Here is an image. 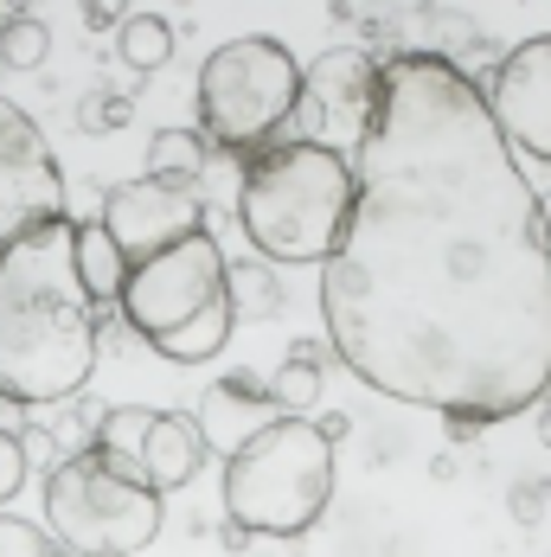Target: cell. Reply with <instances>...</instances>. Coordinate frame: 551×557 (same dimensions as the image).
Wrapping results in <instances>:
<instances>
[{
	"mask_svg": "<svg viewBox=\"0 0 551 557\" xmlns=\"http://www.w3.org/2000/svg\"><path fill=\"white\" fill-rule=\"evenodd\" d=\"M539 219H546V244H551V193H539Z\"/></svg>",
	"mask_w": 551,
	"mask_h": 557,
	"instance_id": "obj_25",
	"label": "cell"
},
{
	"mask_svg": "<svg viewBox=\"0 0 551 557\" xmlns=\"http://www.w3.org/2000/svg\"><path fill=\"white\" fill-rule=\"evenodd\" d=\"M20 487H26V443L13 430H0V506L13 500Z\"/></svg>",
	"mask_w": 551,
	"mask_h": 557,
	"instance_id": "obj_23",
	"label": "cell"
},
{
	"mask_svg": "<svg viewBox=\"0 0 551 557\" xmlns=\"http://www.w3.org/2000/svg\"><path fill=\"white\" fill-rule=\"evenodd\" d=\"M488 115H494L500 141L513 154L551 161V33H539V39H526V46H513L500 58Z\"/></svg>",
	"mask_w": 551,
	"mask_h": 557,
	"instance_id": "obj_10",
	"label": "cell"
},
{
	"mask_svg": "<svg viewBox=\"0 0 551 557\" xmlns=\"http://www.w3.org/2000/svg\"><path fill=\"white\" fill-rule=\"evenodd\" d=\"M77 276H84V295H90V308L103 314V308H122V282H128V263H122V250H115V237L103 224H77Z\"/></svg>",
	"mask_w": 551,
	"mask_h": 557,
	"instance_id": "obj_14",
	"label": "cell"
},
{
	"mask_svg": "<svg viewBox=\"0 0 551 557\" xmlns=\"http://www.w3.org/2000/svg\"><path fill=\"white\" fill-rule=\"evenodd\" d=\"M231 327H237V314H231V301H219V308H206L199 321H186V327H173V334L148 339V346H155L161 359H173V366H206V359L224 352Z\"/></svg>",
	"mask_w": 551,
	"mask_h": 557,
	"instance_id": "obj_16",
	"label": "cell"
},
{
	"mask_svg": "<svg viewBox=\"0 0 551 557\" xmlns=\"http://www.w3.org/2000/svg\"><path fill=\"white\" fill-rule=\"evenodd\" d=\"M97 372V308L77 276V219L39 224L0 257V397L64 404Z\"/></svg>",
	"mask_w": 551,
	"mask_h": 557,
	"instance_id": "obj_2",
	"label": "cell"
},
{
	"mask_svg": "<svg viewBox=\"0 0 551 557\" xmlns=\"http://www.w3.org/2000/svg\"><path fill=\"white\" fill-rule=\"evenodd\" d=\"M46 58H52V26L39 13H13L0 26V64L7 71H39Z\"/></svg>",
	"mask_w": 551,
	"mask_h": 557,
	"instance_id": "obj_20",
	"label": "cell"
},
{
	"mask_svg": "<svg viewBox=\"0 0 551 557\" xmlns=\"http://www.w3.org/2000/svg\"><path fill=\"white\" fill-rule=\"evenodd\" d=\"M206 135L199 128H161L155 141H148V180H161V186H186L193 173L206 168Z\"/></svg>",
	"mask_w": 551,
	"mask_h": 557,
	"instance_id": "obj_17",
	"label": "cell"
},
{
	"mask_svg": "<svg viewBox=\"0 0 551 557\" xmlns=\"http://www.w3.org/2000/svg\"><path fill=\"white\" fill-rule=\"evenodd\" d=\"M115 52H122L128 71H161L167 58H173V26H167L161 13H128L122 33H115Z\"/></svg>",
	"mask_w": 551,
	"mask_h": 557,
	"instance_id": "obj_18",
	"label": "cell"
},
{
	"mask_svg": "<svg viewBox=\"0 0 551 557\" xmlns=\"http://www.w3.org/2000/svg\"><path fill=\"white\" fill-rule=\"evenodd\" d=\"M167 500L110 448L64 455L46 481V525L77 557H135L161 539Z\"/></svg>",
	"mask_w": 551,
	"mask_h": 557,
	"instance_id": "obj_5",
	"label": "cell"
},
{
	"mask_svg": "<svg viewBox=\"0 0 551 557\" xmlns=\"http://www.w3.org/2000/svg\"><path fill=\"white\" fill-rule=\"evenodd\" d=\"M128 97H115V90H90V97H84V103H77V128H84V135H110V128H122V122H128Z\"/></svg>",
	"mask_w": 551,
	"mask_h": 557,
	"instance_id": "obj_22",
	"label": "cell"
},
{
	"mask_svg": "<svg viewBox=\"0 0 551 557\" xmlns=\"http://www.w3.org/2000/svg\"><path fill=\"white\" fill-rule=\"evenodd\" d=\"M359 199L353 154L333 141H270L264 154L244 161L237 180V224L250 250L276 270H308L328 263L346 237Z\"/></svg>",
	"mask_w": 551,
	"mask_h": 557,
	"instance_id": "obj_3",
	"label": "cell"
},
{
	"mask_svg": "<svg viewBox=\"0 0 551 557\" xmlns=\"http://www.w3.org/2000/svg\"><path fill=\"white\" fill-rule=\"evenodd\" d=\"M58 219H64V173H58L39 122L13 97H0V257Z\"/></svg>",
	"mask_w": 551,
	"mask_h": 557,
	"instance_id": "obj_8",
	"label": "cell"
},
{
	"mask_svg": "<svg viewBox=\"0 0 551 557\" xmlns=\"http://www.w3.org/2000/svg\"><path fill=\"white\" fill-rule=\"evenodd\" d=\"M97 224L115 237V250H122V263L135 270V263H148V257H161L173 250L180 237H193V231H206V206L193 199V186H161V180H122L103 193V212Z\"/></svg>",
	"mask_w": 551,
	"mask_h": 557,
	"instance_id": "obj_9",
	"label": "cell"
},
{
	"mask_svg": "<svg viewBox=\"0 0 551 557\" xmlns=\"http://www.w3.org/2000/svg\"><path fill=\"white\" fill-rule=\"evenodd\" d=\"M264 385H270V397H276V417H308V410L321 404V366L289 352Z\"/></svg>",
	"mask_w": 551,
	"mask_h": 557,
	"instance_id": "obj_19",
	"label": "cell"
},
{
	"mask_svg": "<svg viewBox=\"0 0 551 557\" xmlns=\"http://www.w3.org/2000/svg\"><path fill=\"white\" fill-rule=\"evenodd\" d=\"M0 557H58V539L20 512H0Z\"/></svg>",
	"mask_w": 551,
	"mask_h": 557,
	"instance_id": "obj_21",
	"label": "cell"
},
{
	"mask_svg": "<svg viewBox=\"0 0 551 557\" xmlns=\"http://www.w3.org/2000/svg\"><path fill=\"white\" fill-rule=\"evenodd\" d=\"M224 301H231L237 321H276L282 314V276H276V263H264V257L224 263Z\"/></svg>",
	"mask_w": 551,
	"mask_h": 557,
	"instance_id": "obj_15",
	"label": "cell"
},
{
	"mask_svg": "<svg viewBox=\"0 0 551 557\" xmlns=\"http://www.w3.org/2000/svg\"><path fill=\"white\" fill-rule=\"evenodd\" d=\"M372 90H379V58L359 52V46H340V52H321L308 71H302V122L315 128H353L359 141V122L372 110Z\"/></svg>",
	"mask_w": 551,
	"mask_h": 557,
	"instance_id": "obj_11",
	"label": "cell"
},
{
	"mask_svg": "<svg viewBox=\"0 0 551 557\" xmlns=\"http://www.w3.org/2000/svg\"><path fill=\"white\" fill-rule=\"evenodd\" d=\"M539 443L551 448V410H546V417H539Z\"/></svg>",
	"mask_w": 551,
	"mask_h": 557,
	"instance_id": "obj_26",
	"label": "cell"
},
{
	"mask_svg": "<svg viewBox=\"0 0 551 557\" xmlns=\"http://www.w3.org/2000/svg\"><path fill=\"white\" fill-rule=\"evenodd\" d=\"M302 110V64L270 33L224 39L199 64V135L224 154H264L276 128H289Z\"/></svg>",
	"mask_w": 551,
	"mask_h": 557,
	"instance_id": "obj_6",
	"label": "cell"
},
{
	"mask_svg": "<svg viewBox=\"0 0 551 557\" xmlns=\"http://www.w3.org/2000/svg\"><path fill=\"white\" fill-rule=\"evenodd\" d=\"M353 219L321 263L333 359L455 436L551 397V244L481 84L442 52L379 64Z\"/></svg>",
	"mask_w": 551,
	"mask_h": 557,
	"instance_id": "obj_1",
	"label": "cell"
},
{
	"mask_svg": "<svg viewBox=\"0 0 551 557\" xmlns=\"http://www.w3.org/2000/svg\"><path fill=\"white\" fill-rule=\"evenodd\" d=\"M333 500V443L308 417H276L224 461V519L244 539H302Z\"/></svg>",
	"mask_w": 551,
	"mask_h": 557,
	"instance_id": "obj_4",
	"label": "cell"
},
{
	"mask_svg": "<svg viewBox=\"0 0 551 557\" xmlns=\"http://www.w3.org/2000/svg\"><path fill=\"white\" fill-rule=\"evenodd\" d=\"M135 468H142V481H148L161 500L173 487H186V481L206 468V436H199V423H193L186 410H148L142 443H135Z\"/></svg>",
	"mask_w": 551,
	"mask_h": 557,
	"instance_id": "obj_13",
	"label": "cell"
},
{
	"mask_svg": "<svg viewBox=\"0 0 551 557\" xmlns=\"http://www.w3.org/2000/svg\"><path fill=\"white\" fill-rule=\"evenodd\" d=\"M193 423H199V436H206V455H224V461H231L257 430L276 423V397H270V385L250 379V372H224L219 385L199 397Z\"/></svg>",
	"mask_w": 551,
	"mask_h": 557,
	"instance_id": "obj_12",
	"label": "cell"
},
{
	"mask_svg": "<svg viewBox=\"0 0 551 557\" xmlns=\"http://www.w3.org/2000/svg\"><path fill=\"white\" fill-rule=\"evenodd\" d=\"M224 263L231 257L219 250L212 231L180 237L173 250L128 270V282H122V321L142 339H161L173 327H186V321H199L206 308L224 301Z\"/></svg>",
	"mask_w": 551,
	"mask_h": 557,
	"instance_id": "obj_7",
	"label": "cell"
},
{
	"mask_svg": "<svg viewBox=\"0 0 551 557\" xmlns=\"http://www.w3.org/2000/svg\"><path fill=\"white\" fill-rule=\"evenodd\" d=\"M122 20H128V13L110 7V0H90V7H84V26H97V33H122Z\"/></svg>",
	"mask_w": 551,
	"mask_h": 557,
	"instance_id": "obj_24",
	"label": "cell"
}]
</instances>
